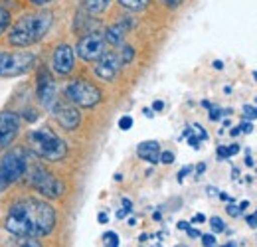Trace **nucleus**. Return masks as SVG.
Here are the masks:
<instances>
[{
	"label": "nucleus",
	"mask_w": 257,
	"mask_h": 247,
	"mask_svg": "<svg viewBox=\"0 0 257 247\" xmlns=\"http://www.w3.org/2000/svg\"><path fill=\"white\" fill-rule=\"evenodd\" d=\"M58 214L42 198L22 196L14 200L2 219L4 229L14 237H46L56 229Z\"/></svg>",
	"instance_id": "nucleus-1"
},
{
	"label": "nucleus",
	"mask_w": 257,
	"mask_h": 247,
	"mask_svg": "<svg viewBox=\"0 0 257 247\" xmlns=\"http://www.w3.org/2000/svg\"><path fill=\"white\" fill-rule=\"evenodd\" d=\"M56 12L50 8H30L24 10L4 34V44L14 50H28L40 44L54 28Z\"/></svg>",
	"instance_id": "nucleus-2"
},
{
	"label": "nucleus",
	"mask_w": 257,
	"mask_h": 247,
	"mask_svg": "<svg viewBox=\"0 0 257 247\" xmlns=\"http://www.w3.org/2000/svg\"><path fill=\"white\" fill-rule=\"evenodd\" d=\"M28 149L40 160L62 162L67 156V143L48 125L34 129L28 135Z\"/></svg>",
	"instance_id": "nucleus-3"
},
{
	"label": "nucleus",
	"mask_w": 257,
	"mask_h": 247,
	"mask_svg": "<svg viewBox=\"0 0 257 247\" xmlns=\"http://www.w3.org/2000/svg\"><path fill=\"white\" fill-rule=\"evenodd\" d=\"M28 149L10 147L0 155V194H4L10 186L20 182L28 174Z\"/></svg>",
	"instance_id": "nucleus-4"
},
{
	"label": "nucleus",
	"mask_w": 257,
	"mask_h": 247,
	"mask_svg": "<svg viewBox=\"0 0 257 247\" xmlns=\"http://www.w3.org/2000/svg\"><path fill=\"white\" fill-rule=\"evenodd\" d=\"M28 184L46 200H60L65 194L64 180L42 162H36V164L30 166Z\"/></svg>",
	"instance_id": "nucleus-5"
},
{
	"label": "nucleus",
	"mask_w": 257,
	"mask_h": 247,
	"mask_svg": "<svg viewBox=\"0 0 257 247\" xmlns=\"http://www.w3.org/2000/svg\"><path fill=\"white\" fill-rule=\"evenodd\" d=\"M38 65V56L30 50H0V77H20Z\"/></svg>",
	"instance_id": "nucleus-6"
},
{
	"label": "nucleus",
	"mask_w": 257,
	"mask_h": 247,
	"mask_svg": "<svg viewBox=\"0 0 257 247\" xmlns=\"http://www.w3.org/2000/svg\"><path fill=\"white\" fill-rule=\"evenodd\" d=\"M64 99H67L69 103H73L75 107L81 109H91L101 103L103 93L97 87L93 81L85 79V77H77L73 81H69L64 89Z\"/></svg>",
	"instance_id": "nucleus-7"
},
{
	"label": "nucleus",
	"mask_w": 257,
	"mask_h": 247,
	"mask_svg": "<svg viewBox=\"0 0 257 247\" xmlns=\"http://www.w3.org/2000/svg\"><path fill=\"white\" fill-rule=\"evenodd\" d=\"M73 50H75V56H77L79 60H83V62H87V63L97 62V60L107 52V42H105L103 30H101V28H95V30L79 36L77 46H75Z\"/></svg>",
	"instance_id": "nucleus-8"
},
{
	"label": "nucleus",
	"mask_w": 257,
	"mask_h": 247,
	"mask_svg": "<svg viewBox=\"0 0 257 247\" xmlns=\"http://www.w3.org/2000/svg\"><path fill=\"white\" fill-rule=\"evenodd\" d=\"M36 99L40 101V105L44 109H52L56 105V101L60 99L58 95V85L56 79L52 75V71L46 65H40L36 71Z\"/></svg>",
	"instance_id": "nucleus-9"
},
{
	"label": "nucleus",
	"mask_w": 257,
	"mask_h": 247,
	"mask_svg": "<svg viewBox=\"0 0 257 247\" xmlns=\"http://www.w3.org/2000/svg\"><path fill=\"white\" fill-rule=\"evenodd\" d=\"M20 129H22L20 113H16L8 107L0 111V155L6 153L14 145V141L20 135Z\"/></svg>",
	"instance_id": "nucleus-10"
},
{
	"label": "nucleus",
	"mask_w": 257,
	"mask_h": 247,
	"mask_svg": "<svg viewBox=\"0 0 257 247\" xmlns=\"http://www.w3.org/2000/svg\"><path fill=\"white\" fill-rule=\"evenodd\" d=\"M50 113L56 117L58 125H60L64 131H75V129L79 127V123H81V113H79V109H77L73 103H69L67 99H58L56 105L50 109Z\"/></svg>",
	"instance_id": "nucleus-11"
},
{
	"label": "nucleus",
	"mask_w": 257,
	"mask_h": 247,
	"mask_svg": "<svg viewBox=\"0 0 257 247\" xmlns=\"http://www.w3.org/2000/svg\"><path fill=\"white\" fill-rule=\"evenodd\" d=\"M52 69L58 75H69L75 69V50L69 44H58L52 54Z\"/></svg>",
	"instance_id": "nucleus-12"
},
{
	"label": "nucleus",
	"mask_w": 257,
	"mask_h": 247,
	"mask_svg": "<svg viewBox=\"0 0 257 247\" xmlns=\"http://www.w3.org/2000/svg\"><path fill=\"white\" fill-rule=\"evenodd\" d=\"M121 67H123V63L119 60V54L107 50L95 62V75L103 81H113L119 75Z\"/></svg>",
	"instance_id": "nucleus-13"
},
{
	"label": "nucleus",
	"mask_w": 257,
	"mask_h": 247,
	"mask_svg": "<svg viewBox=\"0 0 257 247\" xmlns=\"http://www.w3.org/2000/svg\"><path fill=\"white\" fill-rule=\"evenodd\" d=\"M137 155L145 162L157 164V162H161V145L157 141H145L137 147Z\"/></svg>",
	"instance_id": "nucleus-14"
},
{
	"label": "nucleus",
	"mask_w": 257,
	"mask_h": 247,
	"mask_svg": "<svg viewBox=\"0 0 257 247\" xmlns=\"http://www.w3.org/2000/svg\"><path fill=\"white\" fill-rule=\"evenodd\" d=\"M95 28H97V24H95V20H93V16L81 6V8L75 12V20H73V30H75V34L83 36V34L95 30Z\"/></svg>",
	"instance_id": "nucleus-15"
},
{
	"label": "nucleus",
	"mask_w": 257,
	"mask_h": 247,
	"mask_svg": "<svg viewBox=\"0 0 257 247\" xmlns=\"http://www.w3.org/2000/svg\"><path fill=\"white\" fill-rule=\"evenodd\" d=\"M127 34H128L127 28H125L123 24H119V22L103 30V36H105V42H107V46H113V48H117V46H123V44H125V38H127Z\"/></svg>",
	"instance_id": "nucleus-16"
},
{
	"label": "nucleus",
	"mask_w": 257,
	"mask_h": 247,
	"mask_svg": "<svg viewBox=\"0 0 257 247\" xmlns=\"http://www.w3.org/2000/svg\"><path fill=\"white\" fill-rule=\"evenodd\" d=\"M111 2H113V0H83L81 6H83L91 16H101V14H105V12L109 10Z\"/></svg>",
	"instance_id": "nucleus-17"
},
{
	"label": "nucleus",
	"mask_w": 257,
	"mask_h": 247,
	"mask_svg": "<svg viewBox=\"0 0 257 247\" xmlns=\"http://www.w3.org/2000/svg\"><path fill=\"white\" fill-rule=\"evenodd\" d=\"M12 22H14V14H12V10L6 8V6H0V38L8 32V28L12 26Z\"/></svg>",
	"instance_id": "nucleus-18"
},
{
	"label": "nucleus",
	"mask_w": 257,
	"mask_h": 247,
	"mask_svg": "<svg viewBox=\"0 0 257 247\" xmlns=\"http://www.w3.org/2000/svg\"><path fill=\"white\" fill-rule=\"evenodd\" d=\"M123 8H127L131 12H143V10H147L149 8V4H151V0H117Z\"/></svg>",
	"instance_id": "nucleus-19"
},
{
	"label": "nucleus",
	"mask_w": 257,
	"mask_h": 247,
	"mask_svg": "<svg viewBox=\"0 0 257 247\" xmlns=\"http://www.w3.org/2000/svg\"><path fill=\"white\" fill-rule=\"evenodd\" d=\"M119 60L123 65H128V63L135 60V48L128 46V44H123L121 50H119Z\"/></svg>",
	"instance_id": "nucleus-20"
},
{
	"label": "nucleus",
	"mask_w": 257,
	"mask_h": 247,
	"mask_svg": "<svg viewBox=\"0 0 257 247\" xmlns=\"http://www.w3.org/2000/svg\"><path fill=\"white\" fill-rule=\"evenodd\" d=\"M14 247H44L40 243L38 237H16L14 239Z\"/></svg>",
	"instance_id": "nucleus-21"
},
{
	"label": "nucleus",
	"mask_w": 257,
	"mask_h": 247,
	"mask_svg": "<svg viewBox=\"0 0 257 247\" xmlns=\"http://www.w3.org/2000/svg\"><path fill=\"white\" fill-rule=\"evenodd\" d=\"M28 10L30 8H48L50 4H54L56 0H20Z\"/></svg>",
	"instance_id": "nucleus-22"
},
{
	"label": "nucleus",
	"mask_w": 257,
	"mask_h": 247,
	"mask_svg": "<svg viewBox=\"0 0 257 247\" xmlns=\"http://www.w3.org/2000/svg\"><path fill=\"white\" fill-rule=\"evenodd\" d=\"M103 243L105 247H119V235L115 233V231H107V233H103Z\"/></svg>",
	"instance_id": "nucleus-23"
},
{
	"label": "nucleus",
	"mask_w": 257,
	"mask_h": 247,
	"mask_svg": "<svg viewBox=\"0 0 257 247\" xmlns=\"http://www.w3.org/2000/svg\"><path fill=\"white\" fill-rule=\"evenodd\" d=\"M210 225H212V231L214 233H222V231H225V223H224V219L222 217H212L210 219Z\"/></svg>",
	"instance_id": "nucleus-24"
},
{
	"label": "nucleus",
	"mask_w": 257,
	"mask_h": 247,
	"mask_svg": "<svg viewBox=\"0 0 257 247\" xmlns=\"http://www.w3.org/2000/svg\"><path fill=\"white\" fill-rule=\"evenodd\" d=\"M131 127H133V117H131V115H125V117L119 119V129H121V131H128Z\"/></svg>",
	"instance_id": "nucleus-25"
},
{
	"label": "nucleus",
	"mask_w": 257,
	"mask_h": 247,
	"mask_svg": "<svg viewBox=\"0 0 257 247\" xmlns=\"http://www.w3.org/2000/svg\"><path fill=\"white\" fill-rule=\"evenodd\" d=\"M225 212L229 214L231 217H237L241 214V210H239V206H235L233 202H227V206H225Z\"/></svg>",
	"instance_id": "nucleus-26"
},
{
	"label": "nucleus",
	"mask_w": 257,
	"mask_h": 247,
	"mask_svg": "<svg viewBox=\"0 0 257 247\" xmlns=\"http://www.w3.org/2000/svg\"><path fill=\"white\" fill-rule=\"evenodd\" d=\"M174 160H176L174 153H170V151H164V153H161V162H162V164H172Z\"/></svg>",
	"instance_id": "nucleus-27"
},
{
	"label": "nucleus",
	"mask_w": 257,
	"mask_h": 247,
	"mask_svg": "<svg viewBox=\"0 0 257 247\" xmlns=\"http://www.w3.org/2000/svg\"><path fill=\"white\" fill-rule=\"evenodd\" d=\"M202 243H204L206 247L216 245V237H214V233H204V235H202Z\"/></svg>",
	"instance_id": "nucleus-28"
},
{
	"label": "nucleus",
	"mask_w": 257,
	"mask_h": 247,
	"mask_svg": "<svg viewBox=\"0 0 257 247\" xmlns=\"http://www.w3.org/2000/svg\"><path fill=\"white\" fill-rule=\"evenodd\" d=\"M243 115H245V119H257V107L253 109V107H249V105H245L243 107Z\"/></svg>",
	"instance_id": "nucleus-29"
},
{
	"label": "nucleus",
	"mask_w": 257,
	"mask_h": 247,
	"mask_svg": "<svg viewBox=\"0 0 257 247\" xmlns=\"http://www.w3.org/2000/svg\"><path fill=\"white\" fill-rule=\"evenodd\" d=\"M208 117H210V121H220V119L224 117V111H222V109H214V107H212Z\"/></svg>",
	"instance_id": "nucleus-30"
},
{
	"label": "nucleus",
	"mask_w": 257,
	"mask_h": 247,
	"mask_svg": "<svg viewBox=\"0 0 257 247\" xmlns=\"http://www.w3.org/2000/svg\"><path fill=\"white\" fill-rule=\"evenodd\" d=\"M161 2L166 8H170V10H174V8H178V6L184 4V0H161Z\"/></svg>",
	"instance_id": "nucleus-31"
},
{
	"label": "nucleus",
	"mask_w": 257,
	"mask_h": 247,
	"mask_svg": "<svg viewBox=\"0 0 257 247\" xmlns=\"http://www.w3.org/2000/svg\"><path fill=\"white\" fill-rule=\"evenodd\" d=\"M192 170H194V166H190V164H188V166H184V168H180V172H178V182H184V178H186Z\"/></svg>",
	"instance_id": "nucleus-32"
},
{
	"label": "nucleus",
	"mask_w": 257,
	"mask_h": 247,
	"mask_svg": "<svg viewBox=\"0 0 257 247\" xmlns=\"http://www.w3.org/2000/svg\"><path fill=\"white\" fill-rule=\"evenodd\" d=\"M192 129L198 133V139H200V141H208V133L202 129V125H192Z\"/></svg>",
	"instance_id": "nucleus-33"
},
{
	"label": "nucleus",
	"mask_w": 257,
	"mask_h": 247,
	"mask_svg": "<svg viewBox=\"0 0 257 247\" xmlns=\"http://www.w3.org/2000/svg\"><path fill=\"white\" fill-rule=\"evenodd\" d=\"M216 155H218V160H227L229 158V151H227V147H218Z\"/></svg>",
	"instance_id": "nucleus-34"
},
{
	"label": "nucleus",
	"mask_w": 257,
	"mask_h": 247,
	"mask_svg": "<svg viewBox=\"0 0 257 247\" xmlns=\"http://www.w3.org/2000/svg\"><path fill=\"white\" fill-rule=\"evenodd\" d=\"M186 139H188V145H190L192 149H196V151L200 149V143H202V141H200L196 135H190V137H186Z\"/></svg>",
	"instance_id": "nucleus-35"
},
{
	"label": "nucleus",
	"mask_w": 257,
	"mask_h": 247,
	"mask_svg": "<svg viewBox=\"0 0 257 247\" xmlns=\"http://www.w3.org/2000/svg\"><path fill=\"white\" fill-rule=\"evenodd\" d=\"M121 204H123V210H125L127 214H131V212H133V202H131L128 198H123V200H121Z\"/></svg>",
	"instance_id": "nucleus-36"
},
{
	"label": "nucleus",
	"mask_w": 257,
	"mask_h": 247,
	"mask_svg": "<svg viewBox=\"0 0 257 247\" xmlns=\"http://www.w3.org/2000/svg\"><path fill=\"white\" fill-rule=\"evenodd\" d=\"M239 129H241V133H251L253 131V125L249 123V121H243V123L239 125Z\"/></svg>",
	"instance_id": "nucleus-37"
},
{
	"label": "nucleus",
	"mask_w": 257,
	"mask_h": 247,
	"mask_svg": "<svg viewBox=\"0 0 257 247\" xmlns=\"http://www.w3.org/2000/svg\"><path fill=\"white\" fill-rule=\"evenodd\" d=\"M186 233H188L192 239H198V237H202V233H200L198 229H194V227H188V229H186Z\"/></svg>",
	"instance_id": "nucleus-38"
},
{
	"label": "nucleus",
	"mask_w": 257,
	"mask_h": 247,
	"mask_svg": "<svg viewBox=\"0 0 257 247\" xmlns=\"http://www.w3.org/2000/svg\"><path fill=\"white\" fill-rule=\"evenodd\" d=\"M206 221V216L204 214H196V216L190 219V223H204Z\"/></svg>",
	"instance_id": "nucleus-39"
},
{
	"label": "nucleus",
	"mask_w": 257,
	"mask_h": 247,
	"mask_svg": "<svg viewBox=\"0 0 257 247\" xmlns=\"http://www.w3.org/2000/svg\"><path fill=\"white\" fill-rule=\"evenodd\" d=\"M247 225L251 229H257V216H247Z\"/></svg>",
	"instance_id": "nucleus-40"
},
{
	"label": "nucleus",
	"mask_w": 257,
	"mask_h": 247,
	"mask_svg": "<svg viewBox=\"0 0 257 247\" xmlns=\"http://www.w3.org/2000/svg\"><path fill=\"white\" fill-rule=\"evenodd\" d=\"M176 227H178L180 231H186V229L190 227V221H184V219H182V221H178V223H176Z\"/></svg>",
	"instance_id": "nucleus-41"
},
{
	"label": "nucleus",
	"mask_w": 257,
	"mask_h": 247,
	"mask_svg": "<svg viewBox=\"0 0 257 247\" xmlns=\"http://www.w3.org/2000/svg\"><path fill=\"white\" fill-rule=\"evenodd\" d=\"M227 151H229V156L237 155V153H239V145H229Z\"/></svg>",
	"instance_id": "nucleus-42"
},
{
	"label": "nucleus",
	"mask_w": 257,
	"mask_h": 247,
	"mask_svg": "<svg viewBox=\"0 0 257 247\" xmlns=\"http://www.w3.org/2000/svg\"><path fill=\"white\" fill-rule=\"evenodd\" d=\"M162 109H164V103H162V101H155V103H153V111L159 113V111H162Z\"/></svg>",
	"instance_id": "nucleus-43"
},
{
	"label": "nucleus",
	"mask_w": 257,
	"mask_h": 247,
	"mask_svg": "<svg viewBox=\"0 0 257 247\" xmlns=\"http://www.w3.org/2000/svg\"><path fill=\"white\" fill-rule=\"evenodd\" d=\"M97 221H99V223H107V221H109V216H107L105 212H101V214L97 216Z\"/></svg>",
	"instance_id": "nucleus-44"
},
{
	"label": "nucleus",
	"mask_w": 257,
	"mask_h": 247,
	"mask_svg": "<svg viewBox=\"0 0 257 247\" xmlns=\"http://www.w3.org/2000/svg\"><path fill=\"white\" fill-rule=\"evenodd\" d=\"M204 170H206V164H204V162H200V164L196 166V176H200V174H204Z\"/></svg>",
	"instance_id": "nucleus-45"
},
{
	"label": "nucleus",
	"mask_w": 257,
	"mask_h": 247,
	"mask_svg": "<svg viewBox=\"0 0 257 247\" xmlns=\"http://www.w3.org/2000/svg\"><path fill=\"white\" fill-rule=\"evenodd\" d=\"M143 111H145V117H149V119H153V117H155V111H153V109H149V107H147V109H143Z\"/></svg>",
	"instance_id": "nucleus-46"
},
{
	"label": "nucleus",
	"mask_w": 257,
	"mask_h": 247,
	"mask_svg": "<svg viewBox=\"0 0 257 247\" xmlns=\"http://www.w3.org/2000/svg\"><path fill=\"white\" fill-rule=\"evenodd\" d=\"M229 135H231V137H237V135H241V129H239V127H233V129L229 131Z\"/></svg>",
	"instance_id": "nucleus-47"
},
{
	"label": "nucleus",
	"mask_w": 257,
	"mask_h": 247,
	"mask_svg": "<svg viewBox=\"0 0 257 247\" xmlns=\"http://www.w3.org/2000/svg\"><path fill=\"white\" fill-rule=\"evenodd\" d=\"M127 216L128 214L123 210V208H121V210H117V219H123V217H127Z\"/></svg>",
	"instance_id": "nucleus-48"
},
{
	"label": "nucleus",
	"mask_w": 257,
	"mask_h": 247,
	"mask_svg": "<svg viewBox=\"0 0 257 247\" xmlns=\"http://www.w3.org/2000/svg\"><path fill=\"white\" fill-rule=\"evenodd\" d=\"M245 164H247V166H253V158H251V153H249V151H247V158H245Z\"/></svg>",
	"instance_id": "nucleus-49"
},
{
	"label": "nucleus",
	"mask_w": 257,
	"mask_h": 247,
	"mask_svg": "<svg viewBox=\"0 0 257 247\" xmlns=\"http://www.w3.org/2000/svg\"><path fill=\"white\" fill-rule=\"evenodd\" d=\"M190 135H192V127H186V129H184V133H182V137L186 139V137H190Z\"/></svg>",
	"instance_id": "nucleus-50"
},
{
	"label": "nucleus",
	"mask_w": 257,
	"mask_h": 247,
	"mask_svg": "<svg viewBox=\"0 0 257 247\" xmlns=\"http://www.w3.org/2000/svg\"><path fill=\"white\" fill-rule=\"evenodd\" d=\"M220 200H222V202H231V198H229L227 194H224V192H220Z\"/></svg>",
	"instance_id": "nucleus-51"
},
{
	"label": "nucleus",
	"mask_w": 257,
	"mask_h": 247,
	"mask_svg": "<svg viewBox=\"0 0 257 247\" xmlns=\"http://www.w3.org/2000/svg\"><path fill=\"white\" fill-rule=\"evenodd\" d=\"M214 67H216V69H224V62H222V60H216V62H214Z\"/></svg>",
	"instance_id": "nucleus-52"
},
{
	"label": "nucleus",
	"mask_w": 257,
	"mask_h": 247,
	"mask_svg": "<svg viewBox=\"0 0 257 247\" xmlns=\"http://www.w3.org/2000/svg\"><path fill=\"white\" fill-rule=\"evenodd\" d=\"M247 206H249V202H247V200H243V202L239 204V210L243 212V210H247Z\"/></svg>",
	"instance_id": "nucleus-53"
},
{
	"label": "nucleus",
	"mask_w": 257,
	"mask_h": 247,
	"mask_svg": "<svg viewBox=\"0 0 257 247\" xmlns=\"http://www.w3.org/2000/svg\"><path fill=\"white\" fill-rule=\"evenodd\" d=\"M202 107H206V109H212V103H210V101H202Z\"/></svg>",
	"instance_id": "nucleus-54"
},
{
	"label": "nucleus",
	"mask_w": 257,
	"mask_h": 247,
	"mask_svg": "<svg viewBox=\"0 0 257 247\" xmlns=\"http://www.w3.org/2000/svg\"><path fill=\"white\" fill-rule=\"evenodd\" d=\"M139 239H141V241H147V239H149V233H143Z\"/></svg>",
	"instance_id": "nucleus-55"
},
{
	"label": "nucleus",
	"mask_w": 257,
	"mask_h": 247,
	"mask_svg": "<svg viewBox=\"0 0 257 247\" xmlns=\"http://www.w3.org/2000/svg\"><path fill=\"white\" fill-rule=\"evenodd\" d=\"M127 223H128V225H135V223H137V219H135V217H128Z\"/></svg>",
	"instance_id": "nucleus-56"
},
{
	"label": "nucleus",
	"mask_w": 257,
	"mask_h": 247,
	"mask_svg": "<svg viewBox=\"0 0 257 247\" xmlns=\"http://www.w3.org/2000/svg\"><path fill=\"white\" fill-rule=\"evenodd\" d=\"M222 247H237V245H235L233 241H229V243H225V245H222Z\"/></svg>",
	"instance_id": "nucleus-57"
},
{
	"label": "nucleus",
	"mask_w": 257,
	"mask_h": 247,
	"mask_svg": "<svg viewBox=\"0 0 257 247\" xmlns=\"http://www.w3.org/2000/svg\"><path fill=\"white\" fill-rule=\"evenodd\" d=\"M253 77H257V71H253Z\"/></svg>",
	"instance_id": "nucleus-58"
},
{
	"label": "nucleus",
	"mask_w": 257,
	"mask_h": 247,
	"mask_svg": "<svg viewBox=\"0 0 257 247\" xmlns=\"http://www.w3.org/2000/svg\"><path fill=\"white\" fill-rule=\"evenodd\" d=\"M176 247H184V245H176Z\"/></svg>",
	"instance_id": "nucleus-59"
},
{
	"label": "nucleus",
	"mask_w": 257,
	"mask_h": 247,
	"mask_svg": "<svg viewBox=\"0 0 257 247\" xmlns=\"http://www.w3.org/2000/svg\"><path fill=\"white\" fill-rule=\"evenodd\" d=\"M255 216H257V212H255Z\"/></svg>",
	"instance_id": "nucleus-60"
}]
</instances>
